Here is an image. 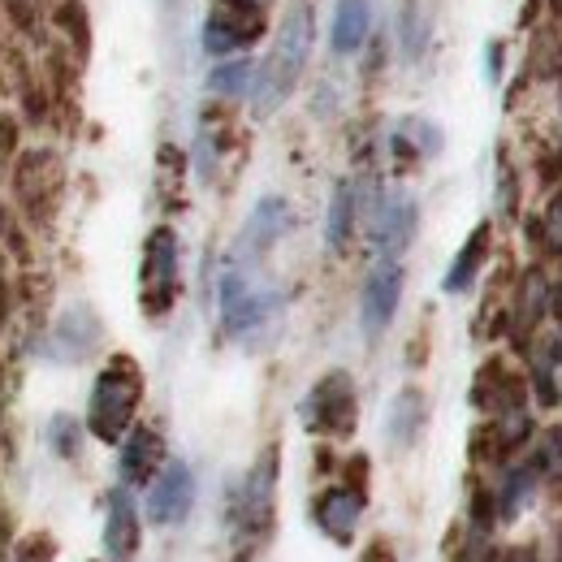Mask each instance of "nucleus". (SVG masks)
Returning a JSON list of instances; mask_svg holds the SVG:
<instances>
[{"mask_svg": "<svg viewBox=\"0 0 562 562\" xmlns=\"http://www.w3.org/2000/svg\"><path fill=\"white\" fill-rule=\"evenodd\" d=\"M312 40H316V13H312L307 0H294L290 13L281 18L273 53L256 66V82H251V109H256V117L278 113L281 104L290 100V91L299 87V78L307 70Z\"/></svg>", "mask_w": 562, "mask_h": 562, "instance_id": "nucleus-1", "label": "nucleus"}, {"mask_svg": "<svg viewBox=\"0 0 562 562\" xmlns=\"http://www.w3.org/2000/svg\"><path fill=\"white\" fill-rule=\"evenodd\" d=\"M143 403V368L131 355H113L91 385L87 403V432L104 446H122V437L135 428Z\"/></svg>", "mask_w": 562, "mask_h": 562, "instance_id": "nucleus-2", "label": "nucleus"}, {"mask_svg": "<svg viewBox=\"0 0 562 562\" xmlns=\"http://www.w3.org/2000/svg\"><path fill=\"white\" fill-rule=\"evenodd\" d=\"M273 506H278V446H269L256 459V468L243 476V485L234 493V506H229L234 537H238V546L247 554L269 541V532H273Z\"/></svg>", "mask_w": 562, "mask_h": 562, "instance_id": "nucleus-3", "label": "nucleus"}, {"mask_svg": "<svg viewBox=\"0 0 562 562\" xmlns=\"http://www.w3.org/2000/svg\"><path fill=\"white\" fill-rule=\"evenodd\" d=\"M182 247H178V234L173 225H156L147 238H143V260H139V307L147 321H165L178 303V290H182Z\"/></svg>", "mask_w": 562, "mask_h": 562, "instance_id": "nucleus-4", "label": "nucleus"}, {"mask_svg": "<svg viewBox=\"0 0 562 562\" xmlns=\"http://www.w3.org/2000/svg\"><path fill=\"white\" fill-rule=\"evenodd\" d=\"M299 420L307 432L316 437H329V441H347L359 424V390H355V376L347 368H334L325 372L307 398L299 403Z\"/></svg>", "mask_w": 562, "mask_h": 562, "instance_id": "nucleus-5", "label": "nucleus"}, {"mask_svg": "<svg viewBox=\"0 0 562 562\" xmlns=\"http://www.w3.org/2000/svg\"><path fill=\"white\" fill-rule=\"evenodd\" d=\"M550 307H554V273L541 260H532L506 299V338L519 355L550 325Z\"/></svg>", "mask_w": 562, "mask_h": 562, "instance_id": "nucleus-6", "label": "nucleus"}, {"mask_svg": "<svg viewBox=\"0 0 562 562\" xmlns=\"http://www.w3.org/2000/svg\"><path fill=\"white\" fill-rule=\"evenodd\" d=\"M265 31H269L265 0H212L200 40H204L209 57H234V53L260 44Z\"/></svg>", "mask_w": 562, "mask_h": 562, "instance_id": "nucleus-7", "label": "nucleus"}, {"mask_svg": "<svg viewBox=\"0 0 562 562\" xmlns=\"http://www.w3.org/2000/svg\"><path fill=\"white\" fill-rule=\"evenodd\" d=\"M216 312H221V325H225L229 338H247L278 312V294L260 290L247 278L243 265H229L216 281Z\"/></svg>", "mask_w": 562, "mask_h": 562, "instance_id": "nucleus-8", "label": "nucleus"}, {"mask_svg": "<svg viewBox=\"0 0 562 562\" xmlns=\"http://www.w3.org/2000/svg\"><path fill=\"white\" fill-rule=\"evenodd\" d=\"M363 472H368V459L355 454L351 481L329 485L325 493H316V502H312V519H316V528H321L329 541H338V546H351L355 532H359V519H363V506H368Z\"/></svg>", "mask_w": 562, "mask_h": 562, "instance_id": "nucleus-9", "label": "nucleus"}, {"mask_svg": "<svg viewBox=\"0 0 562 562\" xmlns=\"http://www.w3.org/2000/svg\"><path fill=\"white\" fill-rule=\"evenodd\" d=\"M532 441H537V424H532V412L524 407V412H506V416H485L472 428L468 454L481 468H506L510 459L528 454Z\"/></svg>", "mask_w": 562, "mask_h": 562, "instance_id": "nucleus-10", "label": "nucleus"}, {"mask_svg": "<svg viewBox=\"0 0 562 562\" xmlns=\"http://www.w3.org/2000/svg\"><path fill=\"white\" fill-rule=\"evenodd\" d=\"M468 403L472 412L481 416H506V412H524L532 403L528 394V376L519 368H510L506 355H490L476 376H472V390H468Z\"/></svg>", "mask_w": 562, "mask_h": 562, "instance_id": "nucleus-11", "label": "nucleus"}, {"mask_svg": "<svg viewBox=\"0 0 562 562\" xmlns=\"http://www.w3.org/2000/svg\"><path fill=\"white\" fill-rule=\"evenodd\" d=\"M403 285H407V269L398 260H376L372 273L363 278V294H359V321L368 338H381L403 303Z\"/></svg>", "mask_w": 562, "mask_h": 562, "instance_id": "nucleus-12", "label": "nucleus"}, {"mask_svg": "<svg viewBox=\"0 0 562 562\" xmlns=\"http://www.w3.org/2000/svg\"><path fill=\"white\" fill-rule=\"evenodd\" d=\"M420 229V204L407 191H394L385 200L372 204V221H368V238L381 251V260H398Z\"/></svg>", "mask_w": 562, "mask_h": 562, "instance_id": "nucleus-13", "label": "nucleus"}, {"mask_svg": "<svg viewBox=\"0 0 562 562\" xmlns=\"http://www.w3.org/2000/svg\"><path fill=\"white\" fill-rule=\"evenodd\" d=\"M191 506H195V472L182 459H169L160 476L147 485V519L156 528H173L191 515Z\"/></svg>", "mask_w": 562, "mask_h": 562, "instance_id": "nucleus-14", "label": "nucleus"}, {"mask_svg": "<svg viewBox=\"0 0 562 562\" xmlns=\"http://www.w3.org/2000/svg\"><path fill=\"white\" fill-rule=\"evenodd\" d=\"M290 225H294L290 204H285L281 195H265V200L251 209L243 234H238V260H260V256H269L281 238L290 234Z\"/></svg>", "mask_w": 562, "mask_h": 562, "instance_id": "nucleus-15", "label": "nucleus"}, {"mask_svg": "<svg viewBox=\"0 0 562 562\" xmlns=\"http://www.w3.org/2000/svg\"><path fill=\"white\" fill-rule=\"evenodd\" d=\"M100 338H104L100 316L87 303H74L70 312H61V321L53 325L44 351L53 355L57 363H78V359H87V355L100 347Z\"/></svg>", "mask_w": 562, "mask_h": 562, "instance_id": "nucleus-16", "label": "nucleus"}, {"mask_svg": "<svg viewBox=\"0 0 562 562\" xmlns=\"http://www.w3.org/2000/svg\"><path fill=\"white\" fill-rule=\"evenodd\" d=\"M165 463H169V459H165V437H160L156 424H135V428L122 437V459H117V468H122V485H126V490L151 485Z\"/></svg>", "mask_w": 562, "mask_h": 562, "instance_id": "nucleus-17", "label": "nucleus"}, {"mask_svg": "<svg viewBox=\"0 0 562 562\" xmlns=\"http://www.w3.org/2000/svg\"><path fill=\"white\" fill-rule=\"evenodd\" d=\"M139 541H143V528H139V506L131 490L109 493V515H104V554L109 562H135L139 554Z\"/></svg>", "mask_w": 562, "mask_h": 562, "instance_id": "nucleus-18", "label": "nucleus"}, {"mask_svg": "<svg viewBox=\"0 0 562 562\" xmlns=\"http://www.w3.org/2000/svg\"><path fill=\"white\" fill-rule=\"evenodd\" d=\"M13 191H18V200H22V209L31 212L35 221H44V200L57 191V156L48 151V147H35V151H26L22 160H18V169H13Z\"/></svg>", "mask_w": 562, "mask_h": 562, "instance_id": "nucleus-19", "label": "nucleus"}, {"mask_svg": "<svg viewBox=\"0 0 562 562\" xmlns=\"http://www.w3.org/2000/svg\"><path fill=\"white\" fill-rule=\"evenodd\" d=\"M493 256V221H481L468 238H463V247H459V256L450 260V269H446V281H441V290L446 294H468L476 278L485 273V265H490Z\"/></svg>", "mask_w": 562, "mask_h": 562, "instance_id": "nucleus-20", "label": "nucleus"}, {"mask_svg": "<svg viewBox=\"0 0 562 562\" xmlns=\"http://www.w3.org/2000/svg\"><path fill=\"white\" fill-rule=\"evenodd\" d=\"M537 490H541V472H537L532 454H519V459H510V463L502 468V481H497V490H493V502H497V519H502V524L519 519V515H524V506L532 502V493H537Z\"/></svg>", "mask_w": 562, "mask_h": 562, "instance_id": "nucleus-21", "label": "nucleus"}, {"mask_svg": "<svg viewBox=\"0 0 562 562\" xmlns=\"http://www.w3.org/2000/svg\"><path fill=\"white\" fill-rule=\"evenodd\" d=\"M424 428H428V398H424V390L420 385L398 390L394 403H390V412H385V437H390V446H398V450L416 446L424 437Z\"/></svg>", "mask_w": 562, "mask_h": 562, "instance_id": "nucleus-22", "label": "nucleus"}, {"mask_svg": "<svg viewBox=\"0 0 562 562\" xmlns=\"http://www.w3.org/2000/svg\"><path fill=\"white\" fill-rule=\"evenodd\" d=\"M372 35V4L368 0H338L329 22V48L338 57H355Z\"/></svg>", "mask_w": 562, "mask_h": 562, "instance_id": "nucleus-23", "label": "nucleus"}, {"mask_svg": "<svg viewBox=\"0 0 562 562\" xmlns=\"http://www.w3.org/2000/svg\"><path fill=\"white\" fill-rule=\"evenodd\" d=\"M524 229H528V247H532V256L546 265V260H559L562 256V187H554V195H550V204L541 212H532L528 221H524Z\"/></svg>", "mask_w": 562, "mask_h": 562, "instance_id": "nucleus-24", "label": "nucleus"}, {"mask_svg": "<svg viewBox=\"0 0 562 562\" xmlns=\"http://www.w3.org/2000/svg\"><path fill=\"white\" fill-rule=\"evenodd\" d=\"M355 225H359V195H355V182L342 178L334 187V200H329V216H325V243L329 251H347L355 238Z\"/></svg>", "mask_w": 562, "mask_h": 562, "instance_id": "nucleus-25", "label": "nucleus"}, {"mask_svg": "<svg viewBox=\"0 0 562 562\" xmlns=\"http://www.w3.org/2000/svg\"><path fill=\"white\" fill-rule=\"evenodd\" d=\"M428 44H432V13L420 0H403V9H398V53H403V61H420Z\"/></svg>", "mask_w": 562, "mask_h": 562, "instance_id": "nucleus-26", "label": "nucleus"}, {"mask_svg": "<svg viewBox=\"0 0 562 562\" xmlns=\"http://www.w3.org/2000/svg\"><path fill=\"white\" fill-rule=\"evenodd\" d=\"M251 82H256V66L247 57H229L209 74V91L221 100H238V95H251Z\"/></svg>", "mask_w": 562, "mask_h": 562, "instance_id": "nucleus-27", "label": "nucleus"}, {"mask_svg": "<svg viewBox=\"0 0 562 562\" xmlns=\"http://www.w3.org/2000/svg\"><path fill=\"white\" fill-rule=\"evenodd\" d=\"M532 463L541 472V485L550 490H562V424H550L537 432L532 441Z\"/></svg>", "mask_w": 562, "mask_h": 562, "instance_id": "nucleus-28", "label": "nucleus"}, {"mask_svg": "<svg viewBox=\"0 0 562 562\" xmlns=\"http://www.w3.org/2000/svg\"><path fill=\"white\" fill-rule=\"evenodd\" d=\"M398 135L416 147V156H420V160L437 156V151H441V143H446L441 139V131H437L428 117H403V122H398Z\"/></svg>", "mask_w": 562, "mask_h": 562, "instance_id": "nucleus-29", "label": "nucleus"}, {"mask_svg": "<svg viewBox=\"0 0 562 562\" xmlns=\"http://www.w3.org/2000/svg\"><path fill=\"white\" fill-rule=\"evenodd\" d=\"M53 22H57L61 31H70L78 53H87V4H82V0H61L57 13H53Z\"/></svg>", "mask_w": 562, "mask_h": 562, "instance_id": "nucleus-30", "label": "nucleus"}, {"mask_svg": "<svg viewBox=\"0 0 562 562\" xmlns=\"http://www.w3.org/2000/svg\"><path fill=\"white\" fill-rule=\"evenodd\" d=\"M468 524H472V532H485L493 537V528L502 524L497 519V502H493V490H472V502H468Z\"/></svg>", "mask_w": 562, "mask_h": 562, "instance_id": "nucleus-31", "label": "nucleus"}, {"mask_svg": "<svg viewBox=\"0 0 562 562\" xmlns=\"http://www.w3.org/2000/svg\"><path fill=\"white\" fill-rule=\"evenodd\" d=\"M497 212H502V216H515V212H519V173H515V165L506 160V151L497 156Z\"/></svg>", "mask_w": 562, "mask_h": 562, "instance_id": "nucleus-32", "label": "nucleus"}, {"mask_svg": "<svg viewBox=\"0 0 562 562\" xmlns=\"http://www.w3.org/2000/svg\"><path fill=\"white\" fill-rule=\"evenodd\" d=\"M48 441H53V450L61 459H74L78 454V441H82V424L74 420V416H53L48 420Z\"/></svg>", "mask_w": 562, "mask_h": 562, "instance_id": "nucleus-33", "label": "nucleus"}, {"mask_svg": "<svg viewBox=\"0 0 562 562\" xmlns=\"http://www.w3.org/2000/svg\"><path fill=\"white\" fill-rule=\"evenodd\" d=\"M454 562H497V550H493V541L485 532H472V537L463 541V550H459Z\"/></svg>", "mask_w": 562, "mask_h": 562, "instance_id": "nucleus-34", "label": "nucleus"}, {"mask_svg": "<svg viewBox=\"0 0 562 562\" xmlns=\"http://www.w3.org/2000/svg\"><path fill=\"white\" fill-rule=\"evenodd\" d=\"M485 74H490V82H502V74H506V40L485 44Z\"/></svg>", "mask_w": 562, "mask_h": 562, "instance_id": "nucleus-35", "label": "nucleus"}, {"mask_svg": "<svg viewBox=\"0 0 562 562\" xmlns=\"http://www.w3.org/2000/svg\"><path fill=\"white\" fill-rule=\"evenodd\" d=\"M13 143H18V126L9 117H0V169L13 165Z\"/></svg>", "mask_w": 562, "mask_h": 562, "instance_id": "nucleus-36", "label": "nucleus"}, {"mask_svg": "<svg viewBox=\"0 0 562 562\" xmlns=\"http://www.w3.org/2000/svg\"><path fill=\"white\" fill-rule=\"evenodd\" d=\"M497 562H541V559H537L532 546H519V550H510V554H497Z\"/></svg>", "mask_w": 562, "mask_h": 562, "instance_id": "nucleus-37", "label": "nucleus"}, {"mask_svg": "<svg viewBox=\"0 0 562 562\" xmlns=\"http://www.w3.org/2000/svg\"><path fill=\"white\" fill-rule=\"evenodd\" d=\"M550 325L562 334V278H554V307H550Z\"/></svg>", "mask_w": 562, "mask_h": 562, "instance_id": "nucleus-38", "label": "nucleus"}, {"mask_svg": "<svg viewBox=\"0 0 562 562\" xmlns=\"http://www.w3.org/2000/svg\"><path fill=\"white\" fill-rule=\"evenodd\" d=\"M18 562H53V550H48V554H44V559H35V554H31V550H26V554H22V559Z\"/></svg>", "mask_w": 562, "mask_h": 562, "instance_id": "nucleus-39", "label": "nucleus"}, {"mask_svg": "<svg viewBox=\"0 0 562 562\" xmlns=\"http://www.w3.org/2000/svg\"><path fill=\"white\" fill-rule=\"evenodd\" d=\"M550 13H554V18L562 22V0H550Z\"/></svg>", "mask_w": 562, "mask_h": 562, "instance_id": "nucleus-40", "label": "nucleus"}]
</instances>
